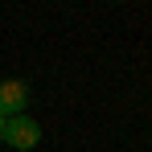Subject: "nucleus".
<instances>
[{"label":"nucleus","mask_w":152,"mask_h":152,"mask_svg":"<svg viewBox=\"0 0 152 152\" xmlns=\"http://www.w3.org/2000/svg\"><path fill=\"white\" fill-rule=\"evenodd\" d=\"M37 140H41V127H37V119H29V115H12V119H4V144H8V148L29 152Z\"/></svg>","instance_id":"1"},{"label":"nucleus","mask_w":152,"mask_h":152,"mask_svg":"<svg viewBox=\"0 0 152 152\" xmlns=\"http://www.w3.org/2000/svg\"><path fill=\"white\" fill-rule=\"evenodd\" d=\"M25 103H29V86L21 78H4L0 82V119L25 115Z\"/></svg>","instance_id":"2"},{"label":"nucleus","mask_w":152,"mask_h":152,"mask_svg":"<svg viewBox=\"0 0 152 152\" xmlns=\"http://www.w3.org/2000/svg\"><path fill=\"white\" fill-rule=\"evenodd\" d=\"M0 144H4V119H0Z\"/></svg>","instance_id":"3"}]
</instances>
